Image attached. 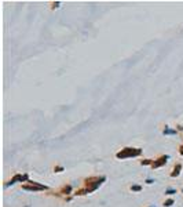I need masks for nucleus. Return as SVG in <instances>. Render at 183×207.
I'll return each mask as SVG.
<instances>
[{
    "label": "nucleus",
    "instance_id": "obj_1",
    "mask_svg": "<svg viewBox=\"0 0 183 207\" xmlns=\"http://www.w3.org/2000/svg\"><path fill=\"white\" fill-rule=\"evenodd\" d=\"M140 153H142V150L140 149H134V148H125V149H123L121 152L117 153V158L119 159H127V158H134V156H139Z\"/></svg>",
    "mask_w": 183,
    "mask_h": 207
},
{
    "label": "nucleus",
    "instance_id": "obj_2",
    "mask_svg": "<svg viewBox=\"0 0 183 207\" xmlns=\"http://www.w3.org/2000/svg\"><path fill=\"white\" fill-rule=\"evenodd\" d=\"M23 189L26 191H43V189H47L46 185H37L33 182V185H23Z\"/></svg>",
    "mask_w": 183,
    "mask_h": 207
},
{
    "label": "nucleus",
    "instance_id": "obj_3",
    "mask_svg": "<svg viewBox=\"0 0 183 207\" xmlns=\"http://www.w3.org/2000/svg\"><path fill=\"white\" fill-rule=\"evenodd\" d=\"M168 159H169V156H163V158H161L158 162H154V163H153V167H160V166L165 164Z\"/></svg>",
    "mask_w": 183,
    "mask_h": 207
},
{
    "label": "nucleus",
    "instance_id": "obj_4",
    "mask_svg": "<svg viewBox=\"0 0 183 207\" xmlns=\"http://www.w3.org/2000/svg\"><path fill=\"white\" fill-rule=\"evenodd\" d=\"M26 180H28V175H15L13 180H11L10 184L13 185V184H15V181H26Z\"/></svg>",
    "mask_w": 183,
    "mask_h": 207
},
{
    "label": "nucleus",
    "instance_id": "obj_5",
    "mask_svg": "<svg viewBox=\"0 0 183 207\" xmlns=\"http://www.w3.org/2000/svg\"><path fill=\"white\" fill-rule=\"evenodd\" d=\"M164 134L165 135H176V131H175V130H171V129H167V127H165Z\"/></svg>",
    "mask_w": 183,
    "mask_h": 207
},
{
    "label": "nucleus",
    "instance_id": "obj_6",
    "mask_svg": "<svg viewBox=\"0 0 183 207\" xmlns=\"http://www.w3.org/2000/svg\"><path fill=\"white\" fill-rule=\"evenodd\" d=\"M181 168H182V166H181V164H178V166H176V167H175V171H173V173L171 174V175H172V177H176V175H179V170H181Z\"/></svg>",
    "mask_w": 183,
    "mask_h": 207
},
{
    "label": "nucleus",
    "instance_id": "obj_7",
    "mask_svg": "<svg viewBox=\"0 0 183 207\" xmlns=\"http://www.w3.org/2000/svg\"><path fill=\"white\" fill-rule=\"evenodd\" d=\"M172 205H173V200H172V199L167 200V202L164 203V206H165V207H169V206H172Z\"/></svg>",
    "mask_w": 183,
    "mask_h": 207
},
{
    "label": "nucleus",
    "instance_id": "obj_8",
    "mask_svg": "<svg viewBox=\"0 0 183 207\" xmlns=\"http://www.w3.org/2000/svg\"><path fill=\"white\" fill-rule=\"evenodd\" d=\"M173 193H176L175 189H168V191L165 192V195H173Z\"/></svg>",
    "mask_w": 183,
    "mask_h": 207
},
{
    "label": "nucleus",
    "instance_id": "obj_9",
    "mask_svg": "<svg viewBox=\"0 0 183 207\" xmlns=\"http://www.w3.org/2000/svg\"><path fill=\"white\" fill-rule=\"evenodd\" d=\"M131 189H132V191H140V186L139 185H134Z\"/></svg>",
    "mask_w": 183,
    "mask_h": 207
},
{
    "label": "nucleus",
    "instance_id": "obj_10",
    "mask_svg": "<svg viewBox=\"0 0 183 207\" xmlns=\"http://www.w3.org/2000/svg\"><path fill=\"white\" fill-rule=\"evenodd\" d=\"M150 163V160H144V162H142V164H149Z\"/></svg>",
    "mask_w": 183,
    "mask_h": 207
}]
</instances>
